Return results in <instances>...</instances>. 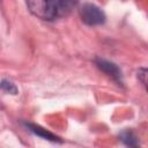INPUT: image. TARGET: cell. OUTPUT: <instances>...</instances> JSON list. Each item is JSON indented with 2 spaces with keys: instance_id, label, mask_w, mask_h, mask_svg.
<instances>
[{
  "instance_id": "obj_1",
  "label": "cell",
  "mask_w": 148,
  "mask_h": 148,
  "mask_svg": "<svg viewBox=\"0 0 148 148\" xmlns=\"http://www.w3.org/2000/svg\"><path fill=\"white\" fill-rule=\"evenodd\" d=\"M29 12L44 21L66 17L77 6L79 0H25Z\"/></svg>"
},
{
  "instance_id": "obj_2",
  "label": "cell",
  "mask_w": 148,
  "mask_h": 148,
  "mask_svg": "<svg viewBox=\"0 0 148 148\" xmlns=\"http://www.w3.org/2000/svg\"><path fill=\"white\" fill-rule=\"evenodd\" d=\"M80 17L82 22L87 25H101L105 22V14L104 12L94 3H84L79 9Z\"/></svg>"
},
{
  "instance_id": "obj_3",
  "label": "cell",
  "mask_w": 148,
  "mask_h": 148,
  "mask_svg": "<svg viewBox=\"0 0 148 148\" xmlns=\"http://www.w3.org/2000/svg\"><path fill=\"white\" fill-rule=\"evenodd\" d=\"M95 64H96V66L98 67L99 71L105 73L109 77H111L118 84L123 86V83H124L123 74H121L120 68L116 64H113V62H111V61H109L106 59H103V58H96L95 59Z\"/></svg>"
},
{
  "instance_id": "obj_4",
  "label": "cell",
  "mask_w": 148,
  "mask_h": 148,
  "mask_svg": "<svg viewBox=\"0 0 148 148\" xmlns=\"http://www.w3.org/2000/svg\"><path fill=\"white\" fill-rule=\"evenodd\" d=\"M24 126L28 128L29 132L34 133L35 135H37V136H39V138H42V139H44V140H49V141H52V142H62V140H61L59 136L54 135L53 133L49 132L47 130L43 128V127L39 126V125L31 124V123H25Z\"/></svg>"
},
{
  "instance_id": "obj_5",
  "label": "cell",
  "mask_w": 148,
  "mask_h": 148,
  "mask_svg": "<svg viewBox=\"0 0 148 148\" xmlns=\"http://www.w3.org/2000/svg\"><path fill=\"white\" fill-rule=\"evenodd\" d=\"M119 139L123 143H125L128 147H138L139 146V141L138 138L134 135V133L130 130H125L119 134Z\"/></svg>"
},
{
  "instance_id": "obj_6",
  "label": "cell",
  "mask_w": 148,
  "mask_h": 148,
  "mask_svg": "<svg viewBox=\"0 0 148 148\" xmlns=\"http://www.w3.org/2000/svg\"><path fill=\"white\" fill-rule=\"evenodd\" d=\"M0 89H1L2 91L7 92V94H10V95H16V94L18 92L16 86H15L13 82L8 81V80H2V81H0Z\"/></svg>"
},
{
  "instance_id": "obj_7",
  "label": "cell",
  "mask_w": 148,
  "mask_h": 148,
  "mask_svg": "<svg viewBox=\"0 0 148 148\" xmlns=\"http://www.w3.org/2000/svg\"><path fill=\"white\" fill-rule=\"evenodd\" d=\"M146 76H147V69L146 68H140L138 71V79L145 87H146Z\"/></svg>"
},
{
  "instance_id": "obj_8",
  "label": "cell",
  "mask_w": 148,
  "mask_h": 148,
  "mask_svg": "<svg viewBox=\"0 0 148 148\" xmlns=\"http://www.w3.org/2000/svg\"><path fill=\"white\" fill-rule=\"evenodd\" d=\"M0 1H1V0H0Z\"/></svg>"
}]
</instances>
